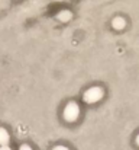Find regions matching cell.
I'll return each mask as SVG.
<instances>
[{
  "instance_id": "7a4b0ae2",
  "label": "cell",
  "mask_w": 139,
  "mask_h": 150,
  "mask_svg": "<svg viewBox=\"0 0 139 150\" xmlns=\"http://www.w3.org/2000/svg\"><path fill=\"white\" fill-rule=\"evenodd\" d=\"M101 98H103V89L98 88V86H93L90 89H87L86 93H84V100L87 103H94V102L100 100Z\"/></svg>"
},
{
  "instance_id": "9c48e42d",
  "label": "cell",
  "mask_w": 139,
  "mask_h": 150,
  "mask_svg": "<svg viewBox=\"0 0 139 150\" xmlns=\"http://www.w3.org/2000/svg\"><path fill=\"white\" fill-rule=\"evenodd\" d=\"M136 143L139 144V134H138V137H136Z\"/></svg>"
},
{
  "instance_id": "277c9868",
  "label": "cell",
  "mask_w": 139,
  "mask_h": 150,
  "mask_svg": "<svg viewBox=\"0 0 139 150\" xmlns=\"http://www.w3.org/2000/svg\"><path fill=\"white\" fill-rule=\"evenodd\" d=\"M113 28L115 29H123L125 28V21L122 18H115L113 19Z\"/></svg>"
},
{
  "instance_id": "ba28073f",
  "label": "cell",
  "mask_w": 139,
  "mask_h": 150,
  "mask_svg": "<svg viewBox=\"0 0 139 150\" xmlns=\"http://www.w3.org/2000/svg\"><path fill=\"white\" fill-rule=\"evenodd\" d=\"M0 150H12V149H10L7 144H6V146H0Z\"/></svg>"
},
{
  "instance_id": "6da1fadb",
  "label": "cell",
  "mask_w": 139,
  "mask_h": 150,
  "mask_svg": "<svg viewBox=\"0 0 139 150\" xmlns=\"http://www.w3.org/2000/svg\"><path fill=\"white\" fill-rule=\"evenodd\" d=\"M62 114H64V118H65L68 122H73V121H75V120L78 118V115H80V108H78V105H77L75 102H70V103L65 105Z\"/></svg>"
},
{
  "instance_id": "8992f818",
  "label": "cell",
  "mask_w": 139,
  "mask_h": 150,
  "mask_svg": "<svg viewBox=\"0 0 139 150\" xmlns=\"http://www.w3.org/2000/svg\"><path fill=\"white\" fill-rule=\"evenodd\" d=\"M52 150H70L68 147H65V146H55Z\"/></svg>"
},
{
  "instance_id": "5b68a950",
  "label": "cell",
  "mask_w": 139,
  "mask_h": 150,
  "mask_svg": "<svg viewBox=\"0 0 139 150\" xmlns=\"http://www.w3.org/2000/svg\"><path fill=\"white\" fill-rule=\"evenodd\" d=\"M58 19H59V21H62V22H67V21H70V19H71V13H70L68 10H62V12L58 15Z\"/></svg>"
},
{
  "instance_id": "52a82bcc",
  "label": "cell",
  "mask_w": 139,
  "mask_h": 150,
  "mask_svg": "<svg viewBox=\"0 0 139 150\" xmlns=\"http://www.w3.org/2000/svg\"><path fill=\"white\" fill-rule=\"evenodd\" d=\"M19 150H32V149H31L28 144H22V146L19 147Z\"/></svg>"
},
{
  "instance_id": "3957f363",
  "label": "cell",
  "mask_w": 139,
  "mask_h": 150,
  "mask_svg": "<svg viewBox=\"0 0 139 150\" xmlns=\"http://www.w3.org/2000/svg\"><path fill=\"white\" fill-rule=\"evenodd\" d=\"M9 140H10L9 133H7L3 127H0V146H6V144L9 143Z\"/></svg>"
}]
</instances>
